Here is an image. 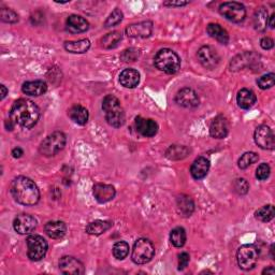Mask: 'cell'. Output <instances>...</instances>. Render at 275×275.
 <instances>
[{
	"instance_id": "obj_39",
	"label": "cell",
	"mask_w": 275,
	"mask_h": 275,
	"mask_svg": "<svg viewBox=\"0 0 275 275\" xmlns=\"http://www.w3.org/2000/svg\"><path fill=\"white\" fill-rule=\"evenodd\" d=\"M257 84L261 89H269L273 87L275 84V75L273 72H271V73H268V75L260 77L257 80Z\"/></svg>"
},
{
	"instance_id": "obj_4",
	"label": "cell",
	"mask_w": 275,
	"mask_h": 275,
	"mask_svg": "<svg viewBox=\"0 0 275 275\" xmlns=\"http://www.w3.org/2000/svg\"><path fill=\"white\" fill-rule=\"evenodd\" d=\"M154 62L157 69L167 75H174L181 69V59L179 55L169 49H162L157 52Z\"/></svg>"
},
{
	"instance_id": "obj_16",
	"label": "cell",
	"mask_w": 275,
	"mask_h": 275,
	"mask_svg": "<svg viewBox=\"0 0 275 275\" xmlns=\"http://www.w3.org/2000/svg\"><path fill=\"white\" fill-rule=\"evenodd\" d=\"M135 129L145 138H152L158 131V125L151 118L138 116L135 118Z\"/></svg>"
},
{
	"instance_id": "obj_34",
	"label": "cell",
	"mask_w": 275,
	"mask_h": 275,
	"mask_svg": "<svg viewBox=\"0 0 275 275\" xmlns=\"http://www.w3.org/2000/svg\"><path fill=\"white\" fill-rule=\"evenodd\" d=\"M274 215H275V210L272 204L264 205V207L258 209L255 212L256 219H258V221H260L262 223L271 222L272 219L274 218Z\"/></svg>"
},
{
	"instance_id": "obj_49",
	"label": "cell",
	"mask_w": 275,
	"mask_h": 275,
	"mask_svg": "<svg viewBox=\"0 0 275 275\" xmlns=\"http://www.w3.org/2000/svg\"><path fill=\"white\" fill-rule=\"evenodd\" d=\"M262 274H271V275H274L275 274V269L273 267H268V268H265L262 271Z\"/></svg>"
},
{
	"instance_id": "obj_8",
	"label": "cell",
	"mask_w": 275,
	"mask_h": 275,
	"mask_svg": "<svg viewBox=\"0 0 275 275\" xmlns=\"http://www.w3.org/2000/svg\"><path fill=\"white\" fill-rule=\"evenodd\" d=\"M27 255L31 261H40L47 255L49 245L41 235L32 234L27 237Z\"/></svg>"
},
{
	"instance_id": "obj_47",
	"label": "cell",
	"mask_w": 275,
	"mask_h": 275,
	"mask_svg": "<svg viewBox=\"0 0 275 275\" xmlns=\"http://www.w3.org/2000/svg\"><path fill=\"white\" fill-rule=\"evenodd\" d=\"M0 91H2V93H0V95H2V97H0V99L4 100L6 98V96L8 95V88L3 84V85H0Z\"/></svg>"
},
{
	"instance_id": "obj_26",
	"label": "cell",
	"mask_w": 275,
	"mask_h": 275,
	"mask_svg": "<svg viewBox=\"0 0 275 275\" xmlns=\"http://www.w3.org/2000/svg\"><path fill=\"white\" fill-rule=\"evenodd\" d=\"M68 115L71 118V121H73L76 124L81 125V126L85 125L88 122V117H89L87 109L80 105L73 106L68 111Z\"/></svg>"
},
{
	"instance_id": "obj_3",
	"label": "cell",
	"mask_w": 275,
	"mask_h": 275,
	"mask_svg": "<svg viewBox=\"0 0 275 275\" xmlns=\"http://www.w3.org/2000/svg\"><path fill=\"white\" fill-rule=\"evenodd\" d=\"M102 110L105 112L106 121L110 126L120 128L125 124V111L121 101L113 95H108L102 101Z\"/></svg>"
},
{
	"instance_id": "obj_41",
	"label": "cell",
	"mask_w": 275,
	"mask_h": 275,
	"mask_svg": "<svg viewBox=\"0 0 275 275\" xmlns=\"http://www.w3.org/2000/svg\"><path fill=\"white\" fill-rule=\"evenodd\" d=\"M233 190L239 195H246L250 190V184L245 179H236L233 182Z\"/></svg>"
},
{
	"instance_id": "obj_28",
	"label": "cell",
	"mask_w": 275,
	"mask_h": 275,
	"mask_svg": "<svg viewBox=\"0 0 275 275\" xmlns=\"http://www.w3.org/2000/svg\"><path fill=\"white\" fill-rule=\"evenodd\" d=\"M269 22V14L268 10L264 8H259L257 11L255 12L253 17V24L254 28L260 32L267 30V26Z\"/></svg>"
},
{
	"instance_id": "obj_42",
	"label": "cell",
	"mask_w": 275,
	"mask_h": 275,
	"mask_svg": "<svg viewBox=\"0 0 275 275\" xmlns=\"http://www.w3.org/2000/svg\"><path fill=\"white\" fill-rule=\"evenodd\" d=\"M270 172H271V168L269 164L263 162L259 164L257 170H256V178L260 181H264L270 177Z\"/></svg>"
},
{
	"instance_id": "obj_19",
	"label": "cell",
	"mask_w": 275,
	"mask_h": 275,
	"mask_svg": "<svg viewBox=\"0 0 275 275\" xmlns=\"http://www.w3.org/2000/svg\"><path fill=\"white\" fill-rule=\"evenodd\" d=\"M229 131L228 122L224 116L215 117L210 126V134L215 139H224Z\"/></svg>"
},
{
	"instance_id": "obj_40",
	"label": "cell",
	"mask_w": 275,
	"mask_h": 275,
	"mask_svg": "<svg viewBox=\"0 0 275 275\" xmlns=\"http://www.w3.org/2000/svg\"><path fill=\"white\" fill-rule=\"evenodd\" d=\"M139 57H140V51L133 48L127 49L121 54V59L125 62H134Z\"/></svg>"
},
{
	"instance_id": "obj_11",
	"label": "cell",
	"mask_w": 275,
	"mask_h": 275,
	"mask_svg": "<svg viewBox=\"0 0 275 275\" xmlns=\"http://www.w3.org/2000/svg\"><path fill=\"white\" fill-rule=\"evenodd\" d=\"M198 59L201 65L209 70L215 69L221 61V57H219L216 50L210 45H204V47L200 48L198 51Z\"/></svg>"
},
{
	"instance_id": "obj_44",
	"label": "cell",
	"mask_w": 275,
	"mask_h": 275,
	"mask_svg": "<svg viewBox=\"0 0 275 275\" xmlns=\"http://www.w3.org/2000/svg\"><path fill=\"white\" fill-rule=\"evenodd\" d=\"M260 45L263 50H271L274 47V41L270 37H263L260 40Z\"/></svg>"
},
{
	"instance_id": "obj_14",
	"label": "cell",
	"mask_w": 275,
	"mask_h": 275,
	"mask_svg": "<svg viewBox=\"0 0 275 275\" xmlns=\"http://www.w3.org/2000/svg\"><path fill=\"white\" fill-rule=\"evenodd\" d=\"M176 102L181 107L192 109L199 106L200 100L194 89H191L189 87H184L178 91V94L176 96Z\"/></svg>"
},
{
	"instance_id": "obj_5",
	"label": "cell",
	"mask_w": 275,
	"mask_h": 275,
	"mask_svg": "<svg viewBox=\"0 0 275 275\" xmlns=\"http://www.w3.org/2000/svg\"><path fill=\"white\" fill-rule=\"evenodd\" d=\"M66 143L67 136L65 133L61 131H54L41 142L39 152L45 157H52L65 149Z\"/></svg>"
},
{
	"instance_id": "obj_29",
	"label": "cell",
	"mask_w": 275,
	"mask_h": 275,
	"mask_svg": "<svg viewBox=\"0 0 275 275\" xmlns=\"http://www.w3.org/2000/svg\"><path fill=\"white\" fill-rule=\"evenodd\" d=\"M65 50L73 54L86 53L90 48V41L88 39H81L78 41H67L65 42Z\"/></svg>"
},
{
	"instance_id": "obj_6",
	"label": "cell",
	"mask_w": 275,
	"mask_h": 275,
	"mask_svg": "<svg viewBox=\"0 0 275 275\" xmlns=\"http://www.w3.org/2000/svg\"><path fill=\"white\" fill-rule=\"evenodd\" d=\"M259 258V251L253 244L242 245L236 252V260L239 267L244 271H250L256 267Z\"/></svg>"
},
{
	"instance_id": "obj_45",
	"label": "cell",
	"mask_w": 275,
	"mask_h": 275,
	"mask_svg": "<svg viewBox=\"0 0 275 275\" xmlns=\"http://www.w3.org/2000/svg\"><path fill=\"white\" fill-rule=\"evenodd\" d=\"M188 2H164L163 5L167 7H184L187 6Z\"/></svg>"
},
{
	"instance_id": "obj_10",
	"label": "cell",
	"mask_w": 275,
	"mask_h": 275,
	"mask_svg": "<svg viewBox=\"0 0 275 275\" xmlns=\"http://www.w3.org/2000/svg\"><path fill=\"white\" fill-rule=\"evenodd\" d=\"M254 140L262 150L272 151L275 148V136L273 130L267 125H261L256 128Z\"/></svg>"
},
{
	"instance_id": "obj_37",
	"label": "cell",
	"mask_w": 275,
	"mask_h": 275,
	"mask_svg": "<svg viewBox=\"0 0 275 275\" xmlns=\"http://www.w3.org/2000/svg\"><path fill=\"white\" fill-rule=\"evenodd\" d=\"M123 12L120 10V9H114V10L112 11V13L109 15V17L107 18V21L105 22V26L107 27V28H109V27H113V26H116L120 24L122 21H123Z\"/></svg>"
},
{
	"instance_id": "obj_25",
	"label": "cell",
	"mask_w": 275,
	"mask_h": 275,
	"mask_svg": "<svg viewBox=\"0 0 275 275\" xmlns=\"http://www.w3.org/2000/svg\"><path fill=\"white\" fill-rule=\"evenodd\" d=\"M177 209L181 216L189 217L195 211L194 200L187 195H181L177 199Z\"/></svg>"
},
{
	"instance_id": "obj_23",
	"label": "cell",
	"mask_w": 275,
	"mask_h": 275,
	"mask_svg": "<svg viewBox=\"0 0 275 275\" xmlns=\"http://www.w3.org/2000/svg\"><path fill=\"white\" fill-rule=\"evenodd\" d=\"M44 231L51 237V239L59 240L66 235L67 226L65 223L60 221L49 222L44 226Z\"/></svg>"
},
{
	"instance_id": "obj_2",
	"label": "cell",
	"mask_w": 275,
	"mask_h": 275,
	"mask_svg": "<svg viewBox=\"0 0 275 275\" xmlns=\"http://www.w3.org/2000/svg\"><path fill=\"white\" fill-rule=\"evenodd\" d=\"M11 195L17 203L26 207L36 205L40 200V191L29 178L17 177L10 185Z\"/></svg>"
},
{
	"instance_id": "obj_15",
	"label": "cell",
	"mask_w": 275,
	"mask_h": 275,
	"mask_svg": "<svg viewBox=\"0 0 275 275\" xmlns=\"http://www.w3.org/2000/svg\"><path fill=\"white\" fill-rule=\"evenodd\" d=\"M125 31L129 38H148L153 32V22L144 21L131 24L127 27Z\"/></svg>"
},
{
	"instance_id": "obj_21",
	"label": "cell",
	"mask_w": 275,
	"mask_h": 275,
	"mask_svg": "<svg viewBox=\"0 0 275 275\" xmlns=\"http://www.w3.org/2000/svg\"><path fill=\"white\" fill-rule=\"evenodd\" d=\"M120 83L126 88H134L140 83V73L132 68L125 69L120 75Z\"/></svg>"
},
{
	"instance_id": "obj_32",
	"label": "cell",
	"mask_w": 275,
	"mask_h": 275,
	"mask_svg": "<svg viewBox=\"0 0 275 275\" xmlns=\"http://www.w3.org/2000/svg\"><path fill=\"white\" fill-rule=\"evenodd\" d=\"M121 41H122V33L120 31H112L106 35L100 42H101V47L104 49L110 50V49L116 48Z\"/></svg>"
},
{
	"instance_id": "obj_50",
	"label": "cell",
	"mask_w": 275,
	"mask_h": 275,
	"mask_svg": "<svg viewBox=\"0 0 275 275\" xmlns=\"http://www.w3.org/2000/svg\"><path fill=\"white\" fill-rule=\"evenodd\" d=\"M274 20H275V13H273L270 17H269V22H268V25L270 26V28H274Z\"/></svg>"
},
{
	"instance_id": "obj_27",
	"label": "cell",
	"mask_w": 275,
	"mask_h": 275,
	"mask_svg": "<svg viewBox=\"0 0 275 275\" xmlns=\"http://www.w3.org/2000/svg\"><path fill=\"white\" fill-rule=\"evenodd\" d=\"M207 32L210 37H212L213 39L217 40L219 43L227 44L229 42V35L227 30L219 24L211 23L207 27Z\"/></svg>"
},
{
	"instance_id": "obj_18",
	"label": "cell",
	"mask_w": 275,
	"mask_h": 275,
	"mask_svg": "<svg viewBox=\"0 0 275 275\" xmlns=\"http://www.w3.org/2000/svg\"><path fill=\"white\" fill-rule=\"evenodd\" d=\"M210 170V160L203 156L196 158L190 167V174L195 180H202Z\"/></svg>"
},
{
	"instance_id": "obj_12",
	"label": "cell",
	"mask_w": 275,
	"mask_h": 275,
	"mask_svg": "<svg viewBox=\"0 0 275 275\" xmlns=\"http://www.w3.org/2000/svg\"><path fill=\"white\" fill-rule=\"evenodd\" d=\"M58 265L60 272L67 275H83L85 273L84 264L72 256H63Z\"/></svg>"
},
{
	"instance_id": "obj_22",
	"label": "cell",
	"mask_w": 275,
	"mask_h": 275,
	"mask_svg": "<svg viewBox=\"0 0 275 275\" xmlns=\"http://www.w3.org/2000/svg\"><path fill=\"white\" fill-rule=\"evenodd\" d=\"M89 24L84 17L80 15H70L67 18V29L71 33H82L87 31Z\"/></svg>"
},
{
	"instance_id": "obj_43",
	"label": "cell",
	"mask_w": 275,
	"mask_h": 275,
	"mask_svg": "<svg viewBox=\"0 0 275 275\" xmlns=\"http://www.w3.org/2000/svg\"><path fill=\"white\" fill-rule=\"evenodd\" d=\"M189 260H190V256L188 253H185L183 252L179 255V270L182 271L186 269V267L189 263Z\"/></svg>"
},
{
	"instance_id": "obj_7",
	"label": "cell",
	"mask_w": 275,
	"mask_h": 275,
	"mask_svg": "<svg viewBox=\"0 0 275 275\" xmlns=\"http://www.w3.org/2000/svg\"><path fill=\"white\" fill-rule=\"evenodd\" d=\"M155 255V247L149 239L136 240L131 254V259L135 264H145L150 262Z\"/></svg>"
},
{
	"instance_id": "obj_1",
	"label": "cell",
	"mask_w": 275,
	"mask_h": 275,
	"mask_svg": "<svg viewBox=\"0 0 275 275\" xmlns=\"http://www.w3.org/2000/svg\"><path fill=\"white\" fill-rule=\"evenodd\" d=\"M10 118L15 125L31 129L40 118V109L29 99H18L10 110Z\"/></svg>"
},
{
	"instance_id": "obj_51",
	"label": "cell",
	"mask_w": 275,
	"mask_h": 275,
	"mask_svg": "<svg viewBox=\"0 0 275 275\" xmlns=\"http://www.w3.org/2000/svg\"><path fill=\"white\" fill-rule=\"evenodd\" d=\"M271 257H272V259H275V255H274V244H272L271 245Z\"/></svg>"
},
{
	"instance_id": "obj_24",
	"label": "cell",
	"mask_w": 275,
	"mask_h": 275,
	"mask_svg": "<svg viewBox=\"0 0 275 275\" xmlns=\"http://www.w3.org/2000/svg\"><path fill=\"white\" fill-rule=\"evenodd\" d=\"M256 101H257V97H256L253 90L242 88L241 90L237 91L236 102L241 109L249 110L256 104Z\"/></svg>"
},
{
	"instance_id": "obj_35",
	"label": "cell",
	"mask_w": 275,
	"mask_h": 275,
	"mask_svg": "<svg viewBox=\"0 0 275 275\" xmlns=\"http://www.w3.org/2000/svg\"><path fill=\"white\" fill-rule=\"evenodd\" d=\"M258 159H259V156L255 152H247L241 156L239 161H237V166H239L240 169L244 170L249 168L250 166H252V164L255 163L256 161H258Z\"/></svg>"
},
{
	"instance_id": "obj_48",
	"label": "cell",
	"mask_w": 275,
	"mask_h": 275,
	"mask_svg": "<svg viewBox=\"0 0 275 275\" xmlns=\"http://www.w3.org/2000/svg\"><path fill=\"white\" fill-rule=\"evenodd\" d=\"M15 124L12 122L11 118H9V120L6 121V128H7V130H13V128H14Z\"/></svg>"
},
{
	"instance_id": "obj_20",
	"label": "cell",
	"mask_w": 275,
	"mask_h": 275,
	"mask_svg": "<svg viewBox=\"0 0 275 275\" xmlns=\"http://www.w3.org/2000/svg\"><path fill=\"white\" fill-rule=\"evenodd\" d=\"M23 93L28 95V96H33V97H38L41 95H44L48 90V85L45 82L37 80V81H29V82H25L22 86Z\"/></svg>"
},
{
	"instance_id": "obj_46",
	"label": "cell",
	"mask_w": 275,
	"mask_h": 275,
	"mask_svg": "<svg viewBox=\"0 0 275 275\" xmlns=\"http://www.w3.org/2000/svg\"><path fill=\"white\" fill-rule=\"evenodd\" d=\"M24 155V151L21 148H15L12 150V156L14 158H20Z\"/></svg>"
},
{
	"instance_id": "obj_31",
	"label": "cell",
	"mask_w": 275,
	"mask_h": 275,
	"mask_svg": "<svg viewBox=\"0 0 275 275\" xmlns=\"http://www.w3.org/2000/svg\"><path fill=\"white\" fill-rule=\"evenodd\" d=\"M189 149L184 145H171L166 152V157L170 160H181L189 155Z\"/></svg>"
},
{
	"instance_id": "obj_13",
	"label": "cell",
	"mask_w": 275,
	"mask_h": 275,
	"mask_svg": "<svg viewBox=\"0 0 275 275\" xmlns=\"http://www.w3.org/2000/svg\"><path fill=\"white\" fill-rule=\"evenodd\" d=\"M13 228L18 234H30L37 228V219L29 214H20L14 218Z\"/></svg>"
},
{
	"instance_id": "obj_36",
	"label": "cell",
	"mask_w": 275,
	"mask_h": 275,
	"mask_svg": "<svg viewBox=\"0 0 275 275\" xmlns=\"http://www.w3.org/2000/svg\"><path fill=\"white\" fill-rule=\"evenodd\" d=\"M128 254H129V245L124 241L116 242L113 246V255L114 257L118 260L125 259Z\"/></svg>"
},
{
	"instance_id": "obj_17",
	"label": "cell",
	"mask_w": 275,
	"mask_h": 275,
	"mask_svg": "<svg viewBox=\"0 0 275 275\" xmlns=\"http://www.w3.org/2000/svg\"><path fill=\"white\" fill-rule=\"evenodd\" d=\"M94 197L99 203H107L109 201L114 199L116 191L112 185L102 184V183H98L94 186L93 189Z\"/></svg>"
},
{
	"instance_id": "obj_38",
	"label": "cell",
	"mask_w": 275,
	"mask_h": 275,
	"mask_svg": "<svg viewBox=\"0 0 275 275\" xmlns=\"http://www.w3.org/2000/svg\"><path fill=\"white\" fill-rule=\"evenodd\" d=\"M0 18H2L3 22L8 24H15L18 22L17 13L8 8H3L2 10H0Z\"/></svg>"
},
{
	"instance_id": "obj_33",
	"label": "cell",
	"mask_w": 275,
	"mask_h": 275,
	"mask_svg": "<svg viewBox=\"0 0 275 275\" xmlns=\"http://www.w3.org/2000/svg\"><path fill=\"white\" fill-rule=\"evenodd\" d=\"M170 241L173 246L183 247L186 243V231L184 228L177 227L170 233Z\"/></svg>"
},
{
	"instance_id": "obj_9",
	"label": "cell",
	"mask_w": 275,
	"mask_h": 275,
	"mask_svg": "<svg viewBox=\"0 0 275 275\" xmlns=\"http://www.w3.org/2000/svg\"><path fill=\"white\" fill-rule=\"evenodd\" d=\"M219 13L227 18L228 21L233 23H242L246 17V9L240 3L229 2L219 6Z\"/></svg>"
},
{
	"instance_id": "obj_30",
	"label": "cell",
	"mask_w": 275,
	"mask_h": 275,
	"mask_svg": "<svg viewBox=\"0 0 275 275\" xmlns=\"http://www.w3.org/2000/svg\"><path fill=\"white\" fill-rule=\"evenodd\" d=\"M112 226H113V224L111 222L99 221L98 219V221L89 223L85 228V231H86V233L91 234V235H100V234L105 233L106 231H108Z\"/></svg>"
}]
</instances>
